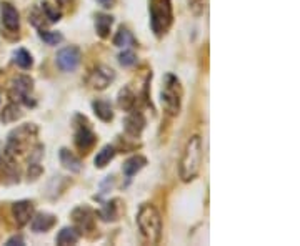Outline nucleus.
<instances>
[{
  "label": "nucleus",
  "instance_id": "nucleus-25",
  "mask_svg": "<svg viewBox=\"0 0 300 246\" xmlns=\"http://www.w3.org/2000/svg\"><path fill=\"white\" fill-rule=\"evenodd\" d=\"M40 10H42V14H44L45 19H49V23H55V22L60 20V17H62V12L57 10V7H53V5L49 4V2L40 4Z\"/></svg>",
  "mask_w": 300,
  "mask_h": 246
},
{
  "label": "nucleus",
  "instance_id": "nucleus-8",
  "mask_svg": "<svg viewBox=\"0 0 300 246\" xmlns=\"http://www.w3.org/2000/svg\"><path fill=\"white\" fill-rule=\"evenodd\" d=\"M32 90H34V80L27 75H20L12 83V97L22 101L23 105L34 107L35 101L32 100Z\"/></svg>",
  "mask_w": 300,
  "mask_h": 246
},
{
  "label": "nucleus",
  "instance_id": "nucleus-27",
  "mask_svg": "<svg viewBox=\"0 0 300 246\" xmlns=\"http://www.w3.org/2000/svg\"><path fill=\"white\" fill-rule=\"evenodd\" d=\"M15 63L19 65L20 68L28 70L34 65V60H32V55H30L25 49H19L15 52Z\"/></svg>",
  "mask_w": 300,
  "mask_h": 246
},
{
  "label": "nucleus",
  "instance_id": "nucleus-4",
  "mask_svg": "<svg viewBox=\"0 0 300 246\" xmlns=\"http://www.w3.org/2000/svg\"><path fill=\"white\" fill-rule=\"evenodd\" d=\"M160 100L165 112L170 117L178 115L180 107H182V87L175 75L167 74L164 77V85L160 90Z\"/></svg>",
  "mask_w": 300,
  "mask_h": 246
},
{
  "label": "nucleus",
  "instance_id": "nucleus-29",
  "mask_svg": "<svg viewBox=\"0 0 300 246\" xmlns=\"http://www.w3.org/2000/svg\"><path fill=\"white\" fill-rule=\"evenodd\" d=\"M189 9L194 15H202L203 10H205V0H189Z\"/></svg>",
  "mask_w": 300,
  "mask_h": 246
},
{
  "label": "nucleus",
  "instance_id": "nucleus-31",
  "mask_svg": "<svg viewBox=\"0 0 300 246\" xmlns=\"http://www.w3.org/2000/svg\"><path fill=\"white\" fill-rule=\"evenodd\" d=\"M7 246H15V244H25V239H23L22 235H15V236H12L10 239H7V243H5Z\"/></svg>",
  "mask_w": 300,
  "mask_h": 246
},
{
  "label": "nucleus",
  "instance_id": "nucleus-7",
  "mask_svg": "<svg viewBox=\"0 0 300 246\" xmlns=\"http://www.w3.org/2000/svg\"><path fill=\"white\" fill-rule=\"evenodd\" d=\"M80 60H82L80 49L79 47H74V45L60 49L57 52V57H55L57 67L62 72H75L77 67L80 65Z\"/></svg>",
  "mask_w": 300,
  "mask_h": 246
},
{
  "label": "nucleus",
  "instance_id": "nucleus-5",
  "mask_svg": "<svg viewBox=\"0 0 300 246\" xmlns=\"http://www.w3.org/2000/svg\"><path fill=\"white\" fill-rule=\"evenodd\" d=\"M35 135H37V127H35L34 123H25V125H22V127L15 128L9 135L5 153L10 155V157L15 153H20L22 150L30 143V140L35 138Z\"/></svg>",
  "mask_w": 300,
  "mask_h": 246
},
{
  "label": "nucleus",
  "instance_id": "nucleus-1",
  "mask_svg": "<svg viewBox=\"0 0 300 246\" xmlns=\"http://www.w3.org/2000/svg\"><path fill=\"white\" fill-rule=\"evenodd\" d=\"M202 153H203L202 136L200 135L190 136L178 163V177L182 178V182L185 183L194 182L199 177L202 166Z\"/></svg>",
  "mask_w": 300,
  "mask_h": 246
},
{
  "label": "nucleus",
  "instance_id": "nucleus-24",
  "mask_svg": "<svg viewBox=\"0 0 300 246\" xmlns=\"http://www.w3.org/2000/svg\"><path fill=\"white\" fill-rule=\"evenodd\" d=\"M39 37L40 40H44L47 45H58L60 42L64 40V35L60 32H52V30H44V28H39Z\"/></svg>",
  "mask_w": 300,
  "mask_h": 246
},
{
  "label": "nucleus",
  "instance_id": "nucleus-12",
  "mask_svg": "<svg viewBox=\"0 0 300 246\" xmlns=\"http://www.w3.org/2000/svg\"><path fill=\"white\" fill-rule=\"evenodd\" d=\"M12 215H14L17 226H25L30 221V218L34 217V203L28 200L14 203L12 205Z\"/></svg>",
  "mask_w": 300,
  "mask_h": 246
},
{
  "label": "nucleus",
  "instance_id": "nucleus-9",
  "mask_svg": "<svg viewBox=\"0 0 300 246\" xmlns=\"http://www.w3.org/2000/svg\"><path fill=\"white\" fill-rule=\"evenodd\" d=\"M115 79V72L105 65H99L94 72H90L88 83L95 90H105Z\"/></svg>",
  "mask_w": 300,
  "mask_h": 246
},
{
  "label": "nucleus",
  "instance_id": "nucleus-3",
  "mask_svg": "<svg viewBox=\"0 0 300 246\" xmlns=\"http://www.w3.org/2000/svg\"><path fill=\"white\" fill-rule=\"evenodd\" d=\"M148 14H150V28H152V32L157 37H164L173 23L172 0H150Z\"/></svg>",
  "mask_w": 300,
  "mask_h": 246
},
{
  "label": "nucleus",
  "instance_id": "nucleus-22",
  "mask_svg": "<svg viewBox=\"0 0 300 246\" xmlns=\"http://www.w3.org/2000/svg\"><path fill=\"white\" fill-rule=\"evenodd\" d=\"M117 200L107 201L104 203V206L99 212V217L104 221H115L118 218V206H117Z\"/></svg>",
  "mask_w": 300,
  "mask_h": 246
},
{
  "label": "nucleus",
  "instance_id": "nucleus-23",
  "mask_svg": "<svg viewBox=\"0 0 300 246\" xmlns=\"http://www.w3.org/2000/svg\"><path fill=\"white\" fill-rule=\"evenodd\" d=\"M113 45H115V47H134L135 45V39H134V35H132L127 28L120 27L117 35L113 37Z\"/></svg>",
  "mask_w": 300,
  "mask_h": 246
},
{
  "label": "nucleus",
  "instance_id": "nucleus-17",
  "mask_svg": "<svg viewBox=\"0 0 300 246\" xmlns=\"http://www.w3.org/2000/svg\"><path fill=\"white\" fill-rule=\"evenodd\" d=\"M92 109H94V113L102 120V122L109 123V122H112V120H113L112 105L107 100H95V101H92Z\"/></svg>",
  "mask_w": 300,
  "mask_h": 246
},
{
  "label": "nucleus",
  "instance_id": "nucleus-21",
  "mask_svg": "<svg viewBox=\"0 0 300 246\" xmlns=\"http://www.w3.org/2000/svg\"><path fill=\"white\" fill-rule=\"evenodd\" d=\"M115 148H113L112 145H105L104 148L100 150V152L97 153V157H95L94 163L97 168H105L107 165L110 163V161L113 160V157H115Z\"/></svg>",
  "mask_w": 300,
  "mask_h": 246
},
{
  "label": "nucleus",
  "instance_id": "nucleus-15",
  "mask_svg": "<svg viewBox=\"0 0 300 246\" xmlns=\"http://www.w3.org/2000/svg\"><path fill=\"white\" fill-rule=\"evenodd\" d=\"M147 165V158L142 157V155H134V157H130L124 161L122 165V171L127 180H132V177L137 175L143 166Z\"/></svg>",
  "mask_w": 300,
  "mask_h": 246
},
{
  "label": "nucleus",
  "instance_id": "nucleus-2",
  "mask_svg": "<svg viewBox=\"0 0 300 246\" xmlns=\"http://www.w3.org/2000/svg\"><path fill=\"white\" fill-rule=\"evenodd\" d=\"M137 225L142 233V236L148 243H159L162 238V218L159 209L150 203H143L137 213Z\"/></svg>",
  "mask_w": 300,
  "mask_h": 246
},
{
  "label": "nucleus",
  "instance_id": "nucleus-19",
  "mask_svg": "<svg viewBox=\"0 0 300 246\" xmlns=\"http://www.w3.org/2000/svg\"><path fill=\"white\" fill-rule=\"evenodd\" d=\"M80 239V233L75 228H62L57 235V244L60 246H67V244H77Z\"/></svg>",
  "mask_w": 300,
  "mask_h": 246
},
{
  "label": "nucleus",
  "instance_id": "nucleus-26",
  "mask_svg": "<svg viewBox=\"0 0 300 246\" xmlns=\"http://www.w3.org/2000/svg\"><path fill=\"white\" fill-rule=\"evenodd\" d=\"M22 117V112L19 109V105L15 103H9L5 107V110L2 113V122L4 123H10V122H15V120H19Z\"/></svg>",
  "mask_w": 300,
  "mask_h": 246
},
{
  "label": "nucleus",
  "instance_id": "nucleus-13",
  "mask_svg": "<svg viewBox=\"0 0 300 246\" xmlns=\"http://www.w3.org/2000/svg\"><path fill=\"white\" fill-rule=\"evenodd\" d=\"M0 15H2V25L9 30V32H19L20 28V19L19 12L12 4H2L0 7Z\"/></svg>",
  "mask_w": 300,
  "mask_h": 246
},
{
  "label": "nucleus",
  "instance_id": "nucleus-6",
  "mask_svg": "<svg viewBox=\"0 0 300 246\" xmlns=\"http://www.w3.org/2000/svg\"><path fill=\"white\" fill-rule=\"evenodd\" d=\"M74 142L80 153H88L90 150H92V147L95 145V142H97V136H95L94 130L90 128V123L87 122V118L82 115L75 117Z\"/></svg>",
  "mask_w": 300,
  "mask_h": 246
},
{
  "label": "nucleus",
  "instance_id": "nucleus-11",
  "mask_svg": "<svg viewBox=\"0 0 300 246\" xmlns=\"http://www.w3.org/2000/svg\"><path fill=\"white\" fill-rule=\"evenodd\" d=\"M132 113L127 115V118L124 120V130L125 133L132 138H139L142 135L143 128H145V117H143L142 112L137 110H130Z\"/></svg>",
  "mask_w": 300,
  "mask_h": 246
},
{
  "label": "nucleus",
  "instance_id": "nucleus-28",
  "mask_svg": "<svg viewBox=\"0 0 300 246\" xmlns=\"http://www.w3.org/2000/svg\"><path fill=\"white\" fill-rule=\"evenodd\" d=\"M118 62L122 67H132V65H135L137 62V55L132 50H124L118 55Z\"/></svg>",
  "mask_w": 300,
  "mask_h": 246
},
{
  "label": "nucleus",
  "instance_id": "nucleus-20",
  "mask_svg": "<svg viewBox=\"0 0 300 246\" xmlns=\"http://www.w3.org/2000/svg\"><path fill=\"white\" fill-rule=\"evenodd\" d=\"M137 103V98H135V93L132 92V88L130 87H125L120 90V93H118V107L122 110H134V107Z\"/></svg>",
  "mask_w": 300,
  "mask_h": 246
},
{
  "label": "nucleus",
  "instance_id": "nucleus-16",
  "mask_svg": "<svg viewBox=\"0 0 300 246\" xmlns=\"http://www.w3.org/2000/svg\"><path fill=\"white\" fill-rule=\"evenodd\" d=\"M58 158H60V163H62L67 170H70L72 173H79L82 170V161L79 157H75L74 153L70 152L67 148H62L58 153Z\"/></svg>",
  "mask_w": 300,
  "mask_h": 246
},
{
  "label": "nucleus",
  "instance_id": "nucleus-32",
  "mask_svg": "<svg viewBox=\"0 0 300 246\" xmlns=\"http://www.w3.org/2000/svg\"><path fill=\"white\" fill-rule=\"evenodd\" d=\"M97 2H99L104 9H112L113 4H115V0H97Z\"/></svg>",
  "mask_w": 300,
  "mask_h": 246
},
{
  "label": "nucleus",
  "instance_id": "nucleus-18",
  "mask_svg": "<svg viewBox=\"0 0 300 246\" xmlns=\"http://www.w3.org/2000/svg\"><path fill=\"white\" fill-rule=\"evenodd\" d=\"M113 23V17L107 14H97L95 15V30H97L99 37L107 39L110 33V27Z\"/></svg>",
  "mask_w": 300,
  "mask_h": 246
},
{
  "label": "nucleus",
  "instance_id": "nucleus-10",
  "mask_svg": "<svg viewBox=\"0 0 300 246\" xmlns=\"http://www.w3.org/2000/svg\"><path fill=\"white\" fill-rule=\"evenodd\" d=\"M72 220L79 231H94L95 230V213L88 206H77L72 212Z\"/></svg>",
  "mask_w": 300,
  "mask_h": 246
},
{
  "label": "nucleus",
  "instance_id": "nucleus-14",
  "mask_svg": "<svg viewBox=\"0 0 300 246\" xmlns=\"http://www.w3.org/2000/svg\"><path fill=\"white\" fill-rule=\"evenodd\" d=\"M57 223V218L53 217L50 213H37L35 217L32 218V223H30V228H32V231L35 233H45L52 230L53 226Z\"/></svg>",
  "mask_w": 300,
  "mask_h": 246
},
{
  "label": "nucleus",
  "instance_id": "nucleus-30",
  "mask_svg": "<svg viewBox=\"0 0 300 246\" xmlns=\"http://www.w3.org/2000/svg\"><path fill=\"white\" fill-rule=\"evenodd\" d=\"M40 173H42V166H40V163H30V166H28V178L30 180H37L39 177H40Z\"/></svg>",
  "mask_w": 300,
  "mask_h": 246
}]
</instances>
